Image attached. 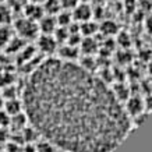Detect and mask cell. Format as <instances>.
I'll return each mask as SVG.
<instances>
[{"instance_id": "obj_1", "label": "cell", "mask_w": 152, "mask_h": 152, "mask_svg": "<svg viewBox=\"0 0 152 152\" xmlns=\"http://www.w3.org/2000/svg\"><path fill=\"white\" fill-rule=\"evenodd\" d=\"M23 105L41 137L69 152H112L130 130L110 88L74 61L39 63L25 83Z\"/></svg>"}, {"instance_id": "obj_2", "label": "cell", "mask_w": 152, "mask_h": 152, "mask_svg": "<svg viewBox=\"0 0 152 152\" xmlns=\"http://www.w3.org/2000/svg\"><path fill=\"white\" fill-rule=\"evenodd\" d=\"M14 32H17L18 37H21L25 41H34L39 37V27L38 23L34 20L27 18L25 15L20 17L14 21Z\"/></svg>"}, {"instance_id": "obj_3", "label": "cell", "mask_w": 152, "mask_h": 152, "mask_svg": "<svg viewBox=\"0 0 152 152\" xmlns=\"http://www.w3.org/2000/svg\"><path fill=\"white\" fill-rule=\"evenodd\" d=\"M38 49L43 53V55H53L57 50L59 43L56 42L53 35H45L42 34L41 37H38Z\"/></svg>"}, {"instance_id": "obj_4", "label": "cell", "mask_w": 152, "mask_h": 152, "mask_svg": "<svg viewBox=\"0 0 152 152\" xmlns=\"http://www.w3.org/2000/svg\"><path fill=\"white\" fill-rule=\"evenodd\" d=\"M73 14V20L75 23H84V21H88V20L92 18V9L88 3H78L71 11Z\"/></svg>"}, {"instance_id": "obj_5", "label": "cell", "mask_w": 152, "mask_h": 152, "mask_svg": "<svg viewBox=\"0 0 152 152\" xmlns=\"http://www.w3.org/2000/svg\"><path fill=\"white\" fill-rule=\"evenodd\" d=\"M145 109L144 106V101L140 96H131L126 101V106H124V110L126 113H129L131 117H135V116L141 115Z\"/></svg>"}, {"instance_id": "obj_6", "label": "cell", "mask_w": 152, "mask_h": 152, "mask_svg": "<svg viewBox=\"0 0 152 152\" xmlns=\"http://www.w3.org/2000/svg\"><path fill=\"white\" fill-rule=\"evenodd\" d=\"M38 27H39V32L45 34V35H53V32L57 28V21H56L55 15H48L45 14L39 21H38Z\"/></svg>"}, {"instance_id": "obj_7", "label": "cell", "mask_w": 152, "mask_h": 152, "mask_svg": "<svg viewBox=\"0 0 152 152\" xmlns=\"http://www.w3.org/2000/svg\"><path fill=\"white\" fill-rule=\"evenodd\" d=\"M24 15L29 20H34V21H39V20L45 15V11H43V7L42 4H38V3H28V4L24 6Z\"/></svg>"}, {"instance_id": "obj_8", "label": "cell", "mask_w": 152, "mask_h": 152, "mask_svg": "<svg viewBox=\"0 0 152 152\" xmlns=\"http://www.w3.org/2000/svg\"><path fill=\"white\" fill-rule=\"evenodd\" d=\"M80 57V52L77 46H71L69 43H64L61 48H59V59L66 61H75Z\"/></svg>"}, {"instance_id": "obj_9", "label": "cell", "mask_w": 152, "mask_h": 152, "mask_svg": "<svg viewBox=\"0 0 152 152\" xmlns=\"http://www.w3.org/2000/svg\"><path fill=\"white\" fill-rule=\"evenodd\" d=\"M3 110L10 116L18 115L24 110V105L23 101H20L17 98H11V99H6L4 103H3Z\"/></svg>"}, {"instance_id": "obj_10", "label": "cell", "mask_w": 152, "mask_h": 152, "mask_svg": "<svg viewBox=\"0 0 152 152\" xmlns=\"http://www.w3.org/2000/svg\"><path fill=\"white\" fill-rule=\"evenodd\" d=\"M27 46V41L25 39H23L21 37H18V35H14L13 38H11V41L9 42V45L4 48V50L9 53V55H17L18 52H21L24 49V48Z\"/></svg>"}, {"instance_id": "obj_11", "label": "cell", "mask_w": 152, "mask_h": 152, "mask_svg": "<svg viewBox=\"0 0 152 152\" xmlns=\"http://www.w3.org/2000/svg\"><path fill=\"white\" fill-rule=\"evenodd\" d=\"M80 48H81V52L84 55L94 56V53L99 49V43L94 37H84L81 43H80Z\"/></svg>"}, {"instance_id": "obj_12", "label": "cell", "mask_w": 152, "mask_h": 152, "mask_svg": "<svg viewBox=\"0 0 152 152\" xmlns=\"http://www.w3.org/2000/svg\"><path fill=\"white\" fill-rule=\"evenodd\" d=\"M98 32H99V25L94 23L92 20H88L80 24V34L83 37H94Z\"/></svg>"}, {"instance_id": "obj_13", "label": "cell", "mask_w": 152, "mask_h": 152, "mask_svg": "<svg viewBox=\"0 0 152 152\" xmlns=\"http://www.w3.org/2000/svg\"><path fill=\"white\" fill-rule=\"evenodd\" d=\"M13 9L6 3H0V25H10L13 23Z\"/></svg>"}, {"instance_id": "obj_14", "label": "cell", "mask_w": 152, "mask_h": 152, "mask_svg": "<svg viewBox=\"0 0 152 152\" xmlns=\"http://www.w3.org/2000/svg\"><path fill=\"white\" fill-rule=\"evenodd\" d=\"M39 135H41L39 131H38L32 124L28 126V127L25 126V127L21 130V138H23L24 142H27V144H31V142H34V141H38V137H39Z\"/></svg>"}, {"instance_id": "obj_15", "label": "cell", "mask_w": 152, "mask_h": 152, "mask_svg": "<svg viewBox=\"0 0 152 152\" xmlns=\"http://www.w3.org/2000/svg\"><path fill=\"white\" fill-rule=\"evenodd\" d=\"M13 37L14 29L10 25H0V49H4Z\"/></svg>"}, {"instance_id": "obj_16", "label": "cell", "mask_w": 152, "mask_h": 152, "mask_svg": "<svg viewBox=\"0 0 152 152\" xmlns=\"http://www.w3.org/2000/svg\"><path fill=\"white\" fill-rule=\"evenodd\" d=\"M42 7H43L45 14H48V15H56L59 11H61L60 0H43Z\"/></svg>"}, {"instance_id": "obj_17", "label": "cell", "mask_w": 152, "mask_h": 152, "mask_svg": "<svg viewBox=\"0 0 152 152\" xmlns=\"http://www.w3.org/2000/svg\"><path fill=\"white\" fill-rule=\"evenodd\" d=\"M99 32L105 37H113L117 34V24L112 20H105L103 23L99 25Z\"/></svg>"}, {"instance_id": "obj_18", "label": "cell", "mask_w": 152, "mask_h": 152, "mask_svg": "<svg viewBox=\"0 0 152 152\" xmlns=\"http://www.w3.org/2000/svg\"><path fill=\"white\" fill-rule=\"evenodd\" d=\"M55 17H56V21H57V27H69V25L73 24V14H71V10L59 11Z\"/></svg>"}, {"instance_id": "obj_19", "label": "cell", "mask_w": 152, "mask_h": 152, "mask_svg": "<svg viewBox=\"0 0 152 152\" xmlns=\"http://www.w3.org/2000/svg\"><path fill=\"white\" fill-rule=\"evenodd\" d=\"M113 95L116 96V99L121 103V102H126L129 99V95H130V89L126 87L124 84H117L113 89H112Z\"/></svg>"}, {"instance_id": "obj_20", "label": "cell", "mask_w": 152, "mask_h": 152, "mask_svg": "<svg viewBox=\"0 0 152 152\" xmlns=\"http://www.w3.org/2000/svg\"><path fill=\"white\" fill-rule=\"evenodd\" d=\"M27 121H28V117L27 115L24 113V112H21V113H18V115H14L11 116V120H10V126H13L15 130H21L27 126Z\"/></svg>"}, {"instance_id": "obj_21", "label": "cell", "mask_w": 152, "mask_h": 152, "mask_svg": "<svg viewBox=\"0 0 152 152\" xmlns=\"http://www.w3.org/2000/svg\"><path fill=\"white\" fill-rule=\"evenodd\" d=\"M35 148H37V152H56V149H57V147L48 138L39 140Z\"/></svg>"}, {"instance_id": "obj_22", "label": "cell", "mask_w": 152, "mask_h": 152, "mask_svg": "<svg viewBox=\"0 0 152 152\" xmlns=\"http://www.w3.org/2000/svg\"><path fill=\"white\" fill-rule=\"evenodd\" d=\"M14 83H15V75L10 70H4L3 73H0V87L14 85Z\"/></svg>"}, {"instance_id": "obj_23", "label": "cell", "mask_w": 152, "mask_h": 152, "mask_svg": "<svg viewBox=\"0 0 152 152\" xmlns=\"http://www.w3.org/2000/svg\"><path fill=\"white\" fill-rule=\"evenodd\" d=\"M80 66H81L84 70L89 71V73H94V71H95V69H96V61H95V59H94V56L85 55V57H84V59H81Z\"/></svg>"}, {"instance_id": "obj_24", "label": "cell", "mask_w": 152, "mask_h": 152, "mask_svg": "<svg viewBox=\"0 0 152 152\" xmlns=\"http://www.w3.org/2000/svg\"><path fill=\"white\" fill-rule=\"evenodd\" d=\"M3 98L4 99H11V98H17V89L14 85H9V87H3Z\"/></svg>"}, {"instance_id": "obj_25", "label": "cell", "mask_w": 152, "mask_h": 152, "mask_svg": "<svg viewBox=\"0 0 152 152\" xmlns=\"http://www.w3.org/2000/svg\"><path fill=\"white\" fill-rule=\"evenodd\" d=\"M10 120H11V116L7 115L3 109H0V127H9L10 126Z\"/></svg>"}, {"instance_id": "obj_26", "label": "cell", "mask_w": 152, "mask_h": 152, "mask_svg": "<svg viewBox=\"0 0 152 152\" xmlns=\"http://www.w3.org/2000/svg\"><path fill=\"white\" fill-rule=\"evenodd\" d=\"M80 3V0H60V4L63 10H73Z\"/></svg>"}, {"instance_id": "obj_27", "label": "cell", "mask_w": 152, "mask_h": 152, "mask_svg": "<svg viewBox=\"0 0 152 152\" xmlns=\"http://www.w3.org/2000/svg\"><path fill=\"white\" fill-rule=\"evenodd\" d=\"M144 106L147 107L149 112H152V95L145 98V101H144Z\"/></svg>"}, {"instance_id": "obj_28", "label": "cell", "mask_w": 152, "mask_h": 152, "mask_svg": "<svg viewBox=\"0 0 152 152\" xmlns=\"http://www.w3.org/2000/svg\"><path fill=\"white\" fill-rule=\"evenodd\" d=\"M145 28H147V32L152 35V15L145 20Z\"/></svg>"}, {"instance_id": "obj_29", "label": "cell", "mask_w": 152, "mask_h": 152, "mask_svg": "<svg viewBox=\"0 0 152 152\" xmlns=\"http://www.w3.org/2000/svg\"><path fill=\"white\" fill-rule=\"evenodd\" d=\"M119 60L121 64H124V63H127L130 60V55L127 53V52H124V55H119Z\"/></svg>"}, {"instance_id": "obj_30", "label": "cell", "mask_w": 152, "mask_h": 152, "mask_svg": "<svg viewBox=\"0 0 152 152\" xmlns=\"http://www.w3.org/2000/svg\"><path fill=\"white\" fill-rule=\"evenodd\" d=\"M3 103H4V98H3V95L0 94V109L3 107Z\"/></svg>"}, {"instance_id": "obj_31", "label": "cell", "mask_w": 152, "mask_h": 152, "mask_svg": "<svg viewBox=\"0 0 152 152\" xmlns=\"http://www.w3.org/2000/svg\"><path fill=\"white\" fill-rule=\"evenodd\" d=\"M29 3H38V4H42L43 0H29Z\"/></svg>"}, {"instance_id": "obj_32", "label": "cell", "mask_w": 152, "mask_h": 152, "mask_svg": "<svg viewBox=\"0 0 152 152\" xmlns=\"http://www.w3.org/2000/svg\"><path fill=\"white\" fill-rule=\"evenodd\" d=\"M148 69H149V71H151V73H152V61H151V63H149V67H148Z\"/></svg>"}, {"instance_id": "obj_33", "label": "cell", "mask_w": 152, "mask_h": 152, "mask_svg": "<svg viewBox=\"0 0 152 152\" xmlns=\"http://www.w3.org/2000/svg\"><path fill=\"white\" fill-rule=\"evenodd\" d=\"M4 1H6V0H0V3H4Z\"/></svg>"}, {"instance_id": "obj_34", "label": "cell", "mask_w": 152, "mask_h": 152, "mask_svg": "<svg viewBox=\"0 0 152 152\" xmlns=\"http://www.w3.org/2000/svg\"><path fill=\"white\" fill-rule=\"evenodd\" d=\"M60 152H69V151H64V149H61V151H60Z\"/></svg>"}, {"instance_id": "obj_35", "label": "cell", "mask_w": 152, "mask_h": 152, "mask_svg": "<svg viewBox=\"0 0 152 152\" xmlns=\"http://www.w3.org/2000/svg\"><path fill=\"white\" fill-rule=\"evenodd\" d=\"M151 1H152V0H151Z\"/></svg>"}]
</instances>
